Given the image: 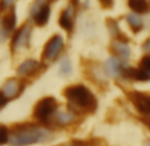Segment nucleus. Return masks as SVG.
<instances>
[{
    "instance_id": "f257e3e1",
    "label": "nucleus",
    "mask_w": 150,
    "mask_h": 146,
    "mask_svg": "<svg viewBox=\"0 0 150 146\" xmlns=\"http://www.w3.org/2000/svg\"><path fill=\"white\" fill-rule=\"evenodd\" d=\"M54 140V130L37 122H19L9 128L8 146H36Z\"/></svg>"
},
{
    "instance_id": "f03ea898",
    "label": "nucleus",
    "mask_w": 150,
    "mask_h": 146,
    "mask_svg": "<svg viewBox=\"0 0 150 146\" xmlns=\"http://www.w3.org/2000/svg\"><path fill=\"white\" fill-rule=\"evenodd\" d=\"M62 94L68 101V108L79 116L93 114L97 110L98 102H97L96 96L92 93L89 88L84 85H71L64 89Z\"/></svg>"
},
{
    "instance_id": "7ed1b4c3",
    "label": "nucleus",
    "mask_w": 150,
    "mask_h": 146,
    "mask_svg": "<svg viewBox=\"0 0 150 146\" xmlns=\"http://www.w3.org/2000/svg\"><path fill=\"white\" fill-rule=\"evenodd\" d=\"M57 108H59V104H57V100L54 97L40 99L36 102V105L33 106V110H32V116H33L35 122L49 128L52 117L56 113Z\"/></svg>"
},
{
    "instance_id": "20e7f679",
    "label": "nucleus",
    "mask_w": 150,
    "mask_h": 146,
    "mask_svg": "<svg viewBox=\"0 0 150 146\" xmlns=\"http://www.w3.org/2000/svg\"><path fill=\"white\" fill-rule=\"evenodd\" d=\"M126 96L134 106V109L145 120V122L150 124V94L132 90V92H127Z\"/></svg>"
},
{
    "instance_id": "39448f33",
    "label": "nucleus",
    "mask_w": 150,
    "mask_h": 146,
    "mask_svg": "<svg viewBox=\"0 0 150 146\" xmlns=\"http://www.w3.org/2000/svg\"><path fill=\"white\" fill-rule=\"evenodd\" d=\"M80 116L77 113H74L73 110H71L68 106L65 109H61V108H57L56 113L53 114L51 121V125L49 128L51 129H60V128H69L73 126V125L77 124Z\"/></svg>"
},
{
    "instance_id": "423d86ee",
    "label": "nucleus",
    "mask_w": 150,
    "mask_h": 146,
    "mask_svg": "<svg viewBox=\"0 0 150 146\" xmlns=\"http://www.w3.org/2000/svg\"><path fill=\"white\" fill-rule=\"evenodd\" d=\"M62 47H64V40L60 35H54L51 39L48 40V43L44 47V51H42V60L45 61H53L57 56L60 55V52L62 51Z\"/></svg>"
},
{
    "instance_id": "0eeeda50",
    "label": "nucleus",
    "mask_w": 150,
    "mask_h": 146,
    "mask_svg": "<svg viewBox=\"0 0 150 146\" xmlns=\"http://www.w3.org/2000/svg\"><path fill=\"white\" fill-rule=\"evenodd\" d=\"M49 15H51V8H49L48 4H45L42 0H36V1L32 4L31 16L33 17L36 26L42 27L44 24H47V21H48V19H49Z\"/></svg>"
},
{
    "instance_id": "6e6552de",
    "label": "nucleus",
    "mask_w": 150,
    "mask_h": 146,
    "mask_svg": "<svg viewBox=\"0 0 150 146\" xmlns=\"http://www.w3.org/2000/svg\"><path fill=\"white\" fill-rule=\"evenodd\" d=\"M23 89H24V86H23V84H21L19 80L9 79V80H7V81L4 82L3 86L0 88V92H1V94H3L4 97L9 101V100L17 99V97L21 94Z\"/></svg>"
},
{
    "instance_id": "1a4fd4ad",
    "label": "nucleus",
    "mask_w": 150,
    "mask_h": 146,
    "mask_svg": "<svg viewBox=\"0 0 150 146\" xmlns=\"http://www.w3.org/2000/svg\"><path fill=\"white\" fill-rule=\"evenodd\" d=\"M31 26L29 24H24L19 31L15 33L13 40H12V49H20V48H27L29 45V40H31Z\"/></svg>"
},
{
    "instance_id": "9d476101",
    "label": "nucleus",
    "mask_w": 150,
    "mask_h": 146,
    "mask_svg": "<svg viewBox=\"0 0 150 146\" xmlns=\"http://www.w3.org/2000/svg\"><path fill=\"white\" fill-rule=\"evenodd\" d=\"M112 51L117 55L118 57H121L122 60H127L130 57V48L127 45V43L125 40H114L110 45Z\"/></svg>"
},
{
    "instance_id": "9b49d317",
    "label": "nucleus",
    "mask_w": 150,
    "mask_h": 146,
    "mask_svg": "<svg viewBox=\"0 0 150 146\" xmlns=\"http://www.w3.org/2000/svg\"><path fill=\"white\" fill-rule=\"evenodd\" d=\"M122 74L125 79L133 80V81H147V74L139 68H125L122 69Z\"/></svg>"
},
{
    "instance_id": "f8f14e48",
    "label": "nucleus",
    "mask_w": 150,
    "mask_h": 146,
    "mask_svg": "<svg viewBox=\"0 0 150 146\" xmlns=\"http://www.w3.org/2000/svg\"><path fill=\"white\" fill-rule=\"evenodd\" d=\"M39 62L36 61V60H25L24 62H21V64L17 67V74L21 77H25V76H29V74H32L33 72H36V69H39Z\"/></svg>"
},
{
    "instance_id": "ddd939ff",
    "label": "nucleus",
    "mask_w": 150,
    "mask_h": 146,
    "mask_svg": "<svg viewBox=\"0 0 150 146\" xmlns=\"http://www.w3.org/2000/svg\"><path fill=\"white\" fill-rule=\"evenodd\" d=\"M59 23L65 31H68V32L72 31V28H73V7H69L65 11L61 12Z\"/></svg>"
},
{
    "instance_id": "4468645a",
    "label": "nucleus",
    "mask_w": 150,
    "mask_h": 146,
    "mask_svg": "<svg viewBox=\"0 0 150 146\" xmlns=\"http://www.w3.org/2000/svg\"><path fill=\"white\" fill-rule=\"evenodd\" d=\"M105 72L112 77H116L117 74L122 73V64L120 61V59H117V57L109 59L108 61L105 62Z\"/></svg>"
},
{
    "instance_id": "2eb2a0df",
    "label": "nucleus",
    "mask_w": 150,
    "mask_h": 146,
    "mask_svg": "<svg viewBox=\"0 0 150 146\" xmlns=\"http://www.w3.org/2000/svg\"><path fill=\"white\" fill-rule=\"evenodd\" d=\"M0 24H1L4 31H6L7 33H9V32L15 28V26H16V15H15V12L13 11L8 12V13L3 17V20L0 21Z\"/></svg>"
},
{
    "instance_id": "dca6fc26",
    "label": "nucleus",
    "mask_w": 150,
    "mask_h": 146,
    "mask_svg": "<svg viewBox=\"0 0 150 146\" xmlns=\"http://www.w3.org/2000/svg\"><path fill=\"white\" fill-rule=\"evenodd\" d=\"M126 20H127V23H129V26H130L132 31H133L134 33H138V32L142 29V26H144V24H142V19L139 15L130 13L126 16Z\"/></svg>"
},
{
    "instance_id": "f3484780",
    "label": "nucleus",
    "mask_w": 150,
    "mask_h": 146,
    "mask_svg": "<svg viewBox=\"0 0 150 146\" xmlns=\"http://www.w3.org/2000/svg\"><path fill=\"white\" fill-rule=\"evenodd\" d=\"M129 7L137 13H144L149 9V4L146 0H129Z\"/></svg>"
},
{
    "instance_id": "a211bd4d",
    "label": "nucleus",
    "mask_w": 150,
    "mask_h": 146,
    "mask_svg": "<svg viewBox=\"0 0 150 146\" xmlns=\"http://www.w3.org/2000/svg\"><path fill=\"white\" fill-rule=\"evenodd\" d=\"M72 73V62L68 57H64L60 62V74L61 76H69Z\"/></svg>"
},
{
    "instance_id": "6ab92c4d",
    "label": "nucleus",
    "mask_w": 150,
    "mask_h": 146,
    "mask_svg": "<svg viewBox=\"0 0 150 146\" xmlns=\"http://www.w3.org/2000/svg\"><path fill=\"white\" fill-rule=\"evenodd\" d=\"M9 141V128L4 124H0V146L8 145Z\"/></svg>"
},
{
    "instance_id": "aec40b11",
    "label": "nucleus",
    "mask_w": 150,
    "mask_h": 146,
    "mask_svg": "<svg viewBox=\"0 0 150 146\" xmlns=\"http://www.w3.org/2000/svg\"><path fill=\"white\" fill-rule=\"evenodd\" d=\"M57 146H93L91 141H82V140H72L67 143H60Z\"/></svg>"
},
{
    "instance_id": "412c9836",
    "label": "nucleus",
    "mask_w": 150,
    "mask_h": 146,
    "mask_svg": "<svg viewBox=\"0 0 150 146\" xmlns=\"http://www.w3.org/2000/svg\"><path fill=\"white\" fill-rule=\"evenodd\" d=\"M106 24H108L109 29H110L112 36H114V37L118 36V35H120V28H118L117 21H114V20H112V19H108V20H106Z\"/></svg>"
},
{
    "instance_id": "4be33fe9",
    "label": "nucleus",
    "mask_w": 150,
    "mask_h": 146,
    "mask_svg": "<svg viewBox=\"0 0 150 146\" xmlns=\"http://www.w3.org/2000/svg\"><path fill=\"white\" fill-rule=\"evenodd\" d=\"M139 69L144 70V72L147 74V77H149V74H150V56H145L144 59L141 60V62H139Z\"/></svg>"
},
{
    "instance_id": "5701e85b",
    "label": "nucleus",
    "mask_w": 150,
    "mask_h": 146,
    "mask_svg": "<svg viewBox=\"0 0 150 146\" xmlns=\"http://www.w3.org/2000/svg\"><path fill=\"white\" fill-rule=\"evenodd\" d=\"M13 3H15V0H0V8L1 9L8 8V7H11Z\"/></svg>"
},
{
    "instance_id": "b1692460",
    "label": "nucleus",
    "mask_w": 150,
    "mask_h": 146,
    "mask_svg": "<svg viewBox=\"0 0 150 146\" xmlns=\"http://www.w3.org/2000/svg\"><path fill=\"white\" fill-rule=\"evenodd\" d=\"M100 3L104 8H112L113 6V0H100Z\"/></svg>"
},
{
    "instance_id": "393cba45",
    "label": "nucleus",
    "mask_w": 150,
    "mask_h": 146,
    "mask_svg": "<svg viewBox=\"0 0 150 146\" xmlns=\"http://www.w3.org/2000/svg\"><path fill=\"white\" fill-rule=\"evenodd\" d=\"M7 104H8V100H7L6 97L1 94V92H0V112H1V109H3Z\"/></svg>"
},
{
    "instance_id": "a878e982",
    "label": "nucleus",
    "mask_w": 150,
    "mask_h": 146,
    "mask_svg": "<svg viewBox=\"0 0 150 146\" xmlns=\"http://www.w3.org/2000/svg\"><path fill=\"white\" fill-rule=\"evenodd\" d=\"M7 36H8V33L4 31L3 27H1V24H0V41H4V40L7 39Z\"/></svg>"
},
{
    "instance_id": "bb28decb",
    "label": "nucleus",
    "mask_w": 150,
    "mask_h": 146,
    "mask_svg": "<svg viewBox=\"0 0 150 146\" xmlns=\"http://www.w3.org/2000/svg\"><path fill=\"white\" fill-rule=\"evenodd\" d=\"M142 49H144V52H149V53H150V37L144 43V45H142Z\"/></svg>"
},
{
    "instance_id": "cd10ccee",
    "label": "nucleus",
    "mask_w": 150,
    "mask_h": 146,
    "mask_svg": "<svg viewBox=\"0 0 150 146\" xmlns=\"http://www.w3.org/2000/svg\"><path fill=\"white\" fill-rule=\"evenodd\" d=\"M144 145H145V146H150V138H149V140H146V141H145V143H144Z\"/></svg>"
}]
</instances>
